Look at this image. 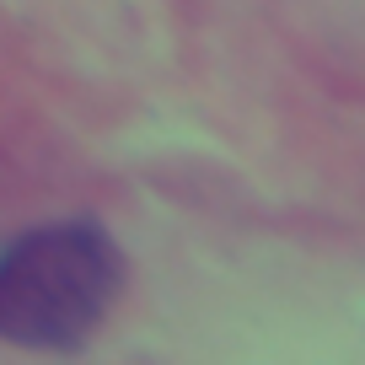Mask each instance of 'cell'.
I'll return each mask as SVG.
<instances>
[{"instance_id": "cell-1", "label": "cell", "mask_w": 365, "mask_h": 365, "mask_svg": "<svg viewBox=\"0 0 365 365\" xmlns=\"http://www.w3.org/2000/svg\"><path fill=\"white\" fill-rule=\"evenodd\" d=\"M124 252L97 220L33 226L0 247V339L16 349H81L113 312Z\"/></svg>"}]
</instances>
